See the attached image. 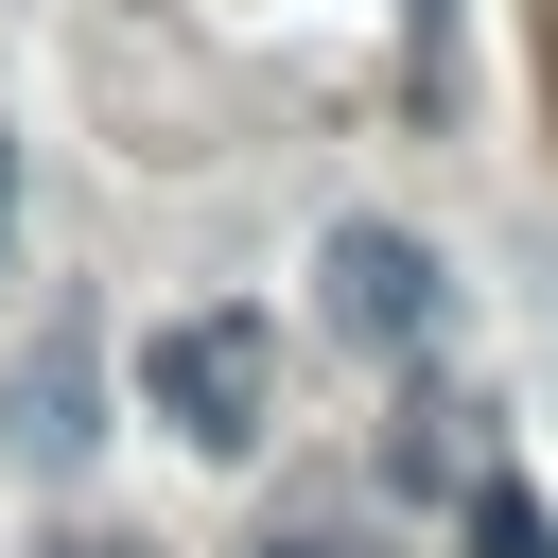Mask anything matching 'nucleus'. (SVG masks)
<instances>
[{"mask_svg":"<svg viewBox=\"0 0 558 558\" xmlns=\"http://www.w3.org/2000/svg\"><path fill=\"white\" fill-rule=\"evenodd\" d=\"M0 227H17V140H0Z\"/></svg>","mask_w":558,"mask_h":558,"instance_id":"39448f33","label":"nucleus"},{"mask_svg":"<svg viewBox=\"0 0 558 558\" xmlns=\"http://www.w3.org/2000/svg\"><path fill=\"white\" fill-rule=\"evenodd\" d=\"M453 541H471V558H558V523H541V488H523V471H471Z\"/></svg>","mask_w":558,"mask_h":558,"instance_id":"20e7f679","label":"nucleus"},{"mask_svg":"<svg viewBox=\"0 0 558 558\" xmlns=\"http://www.w3.org/2000/svg\"><path fill=\"white\" fill-rule=\"evenodd\" d=\"M140 401H157L192 453H262V314H174V331H140Z\"/></svg>","mask_w":558,"mask_h":558,"instance_id":"f257e3e1","label":"nucleus"},{"mask_svg":"<svg viewBox=\"0 0 558 558\" xmlns=\"http://www.w3.org/2000/svg\"><path fill=\"white\" fill-rule=\"evenodd\" d=\"M314 279H331V331H349V349H384V366L453 331V296H436V244H401V227H331V262H314Z\"/></svg>","mask_w":558,"mask_h":558,"instance_id":"7ed1b4c3","label":"nucleus"},{"mask_svg":"<svg viewBox=\"0 0 558 558\" xmlns=\"http://www.w3.org/2000/svg\"><path fill=\"white\" fill-rule=\"evenodd\" d=\"M52 558H140V541H52Z\"/></svg>","mask_w":558,"mask_h":558,"instance_id":"423d86ee","label":"nucleus"},{"mask_svg":"<svg viewBox=\"0 0 558 558\" xmlns=\"http://www.w3.org/2000/svg\"><path fill=\"white\" fill-rule=\"evenodd\" d=\"M0 453H17V471H87V453H105V331H87V314H52V331L17 349Z\"/></svg>","mask_w":558,"mask_h":558,"instance_id":"f03ea898","label":"nucleus"}]
</instances>
